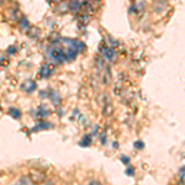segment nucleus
<instances>
[{
  "mask_svg": "<svg viewBox=\"0 0 185 185\" xmlns=\"http://www.w3.org/2000/svg\"><path fill=\"white\" fill-rule=\"evenodd\" d=\"M9 114H10V116H12L14 119H16V120L21 117L20 110L16 109V108H10V109H9Z\"/></svg>",
  "mask_w": 185,
  "mask_h": 185,
  "instance_id": "5",
  "label": "nucleus"
},
{
  "mask_svg": "<svg viewBox=\"0 0 185 185\" xmlns=\"http://www.w3.org/2000/svg\"><path fill=\"white\" fill-rule=\"evenodd\" d=\"M86 185H101L99 182H96V180H91V182H89Z\"/></svg>",
  "mask_w": 185,
  "mask_h": 185,
  "instance_id": "15",
  "label": "nucleus"
},
{
  "mask_svg": "<svg viewBox=\"0 0 185 185\" xmlns=\"http://www.w3.org/2000/svg\"><path fill=\"white\" fill-rule=\"evenodd\" d=\"M17 185H34V184H32V182H31V179H30V178L24 177V178H21L20 180H18Z\"/></svg>",
  "mask_w": 185,
  "mask_h": 185,
  "instance_id": "7",
  "label": "nucleus"
},
{
  "mask_svg": "<svg viewBox=\"0 0 185 185\" xmlns=\"http://www.w3.org/2000/svg\"><path fill=\"white\" fill-rule=\"evenodd\" d=\"M101 52H103L105 59L109 61V62H112L114 59L116 58V53H115L114 48H111V47H104L103 49H101Z\"/></svg>",
  "mask_w": 185,
  "mask_h": 185,
  "instance_id": "2",
  "label": "nucleus"
},
{
  "mask_svg": "<svg viewBox=\"0 0 185 185\" xmlns=\"http://www.w3.org/2000/svg\"><path fill=\"white\" fill-rule=\"evenodd\" d=\"M48 127H51L48 123H43V122H40L38 125H37V126L32 130V131L34 132H36V131H38V130H43V128H48Z\"/></svg>",
  "mask_w": 185,
  "mask_h": 185,
  "instance_id": "8",
  "label": "nucleus"
},
{
  "mask_svg": "<svg viewBox=\"0 0 185 185\" xmlns=\"http://www.w3.org/2000/svg\"><path fill=\"white\" fill-rule=\"evenodd\" d=\"M90 143H91V138L89 135H85L84 137L82 138V141L79 142V145L82 147H88V146H90Z\"/></svg>",
  "mask_w": 185,
  "mask_h": 185,
  "instance_id": "6",
  "label": "nucleus"
},
{
  "mask_svg": "<svg viewBox=\"0 0 185 185\" xmlns=\"http://www.w3.org/2000/svg\"><path fill=\"white\" fill-rule=\"evenodd\" d=\"M179 177H180V180H182L183 185H185V166L180 168V170H179Z\"/></svg>",
  "mask_w": 185,
  "mask_h": 185,
  "instance_id": "10",
  "label": "nucleus"
},
{
  "mask_svg": "<svg viewBox=\"0 0 185 185\" xmlns=\"http://www.w3.org/2000/svg\"><path fill=\"white\" fill-rule=\"evenodd\" d=\"M53 69H54V66H52V64H43L42 67H41V69H40V75H41V78H47V77H49L51 74H52V72H53Z\"/></svg>",
  "mask_w": 185,
  "mask_h": 185,
  "instance_id": "3",
  "label": "nucleus"
},
{
  "mask_svg": "<svg viewBox=\"0 0 185 185\" xmlns=\"http://www.w3.org/2000/svg\"><path fill=\"white\" fill-rule=\"evenodd\" d=\"M135 148H137V149H143V148H145V143H143L142 141H136L135 142Z\"/></svg>",
  "mask_w": 185,
  "mask_h": 185,
  "instance_id": "11",
  "label": "nucleus"
},
{
  "mask_svg": "<svg viewBox=\"0 0 185 185\" xmlns=\"http://www.w3.org/2000/svg\"><path fill=\"white\" fill-rule=\"evenodd\" d=\"M15 51H16V48H15V47H11V48H9L8 52H9V54H10V52H15Z\"/></svg>",
  "mask_w": 185,
  "mask_h": 185,
  "instance_id": "16",
  "label": "nucleus"
},
{
  "mask_svg": "<svg viewBox=\"0 0 185 185\" xmlns=\"http://www.w3.org/2000/svg\"><path fill=\"white\" fill-rule=\"evenodd\" d=\"M24 29H26V27H29V24H27V20L26 18H22V25H21Z\"/></svg>",
  "mask_w": 185,
  "mask_h": 185,
  "instance_id": "14",
  "label": "nucleus"
},
{
  "mask_svg": "<svg viewBox=\"0 0 185 185\" xmlns=\"http://www.w3.org/2000/svg\"><path fill=\"white\" fill-rule=\"evenodd\" d=\"M133 174H135V169H133V168H127V170H126V175H130V177H132Z\"/></svg>",
  "mask_w": 185,
  "mask_h": 185,
  "instance_id": "13",
  "label": "nucleus"
},
{
  "mask_svg": "<svg viewBox=\"0 0 185 185\" xmlns=\"http://www.w3.org/2000/svg\"><path fill=\"white\" fill-rule=\"evenodd\" d=\"M47 54L49 56V58L52 59V61L57 62V63H63L66 62V52H64V49L59 42H53L49 45V47L47 49Z\"/></svg>",
  "mask_w": 185,
  "mask_h": 185,
  "instance_id": "1",
  "label": "nucleus"
},
{
  "mask_svg": "<svg viewBox=\"0 0 185 185\" xmlns=\"http://www.w3.org/2000/svg\"><path fill=\"white\" fill-rule=\"evenodd\" d=\"M48 96L51 99H52V101H53V104H56L57 105L58 103H59V96L56 94V92H51V94H48Z\"/></svg>",
  "mask_w": 185,
  "mask_h": 185,
  "instance_id": "9",
  "label": "nucleus"
},
{
  "mask_svg": "<svg viewBox=\"0 0 185 185\" xmlns=\"http://www.w3.org/2000/svg\"><path fill=\"white\" fill-rule=\"evenodd\" d=\"M121 162L123 164H130V158L128 157H126V156H122L121 157Z\"/></svg>",
  "mask_w": 185,
  "mask_h": 185,
  "instance_id": "12",
  "label": "nucleus"
},
{
  "mask_svg": "<svg viewBox=\"0 0 185 185\" xmlns=\"http://www.w3.org/2000/svg\"><path fill=\"white\" fill-rule=\"evenodd\" d=\"M22 89H24L26 92H32L34 90H36V84L32 80H27V82H25L24 84H22Z\"/></svg>",
  "mask_w": 185,
  "mask_h": 185,
  "instance_id": "4",
  "label": "nucleus"
}]
</instances>
